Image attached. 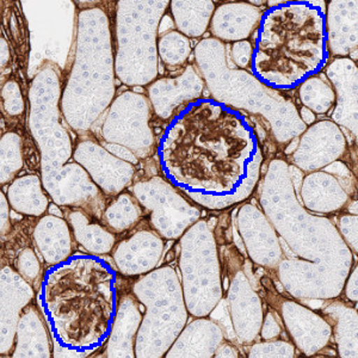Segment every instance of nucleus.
<instances>
[{
	"label": "nucleus",
	"instance_id": "obj_14",
	"mask_svg": "<svg viewBox=\"0 0 358 358\" xmlns=\"http://www.w3.org/2000/svg\"><path fill=\"white\" fill-rule=\"evenodd\" d=\"M73 158L109 199L126 192L134 183L135 165L108 151L98 138H79L74 147Z\"/></svg>",
	"mask_w": 358,
	"mask_h": 358
},
{
	"label": "nucleus",
	"instance_id": "obj_46",
	"mask_svg": "<svg viewBox=\"0 0 358 358\" xmlns=\"http://www.w3.org/2000/svg\"><path fill=\"white\" fill-rule=\"evenodd\" d=\"M103 145H104V147H106V150L108 151H110L113 155H116V157H118V158L123 159V160H126V162H128V163L133 164V165H138V160L136 157H135L133 153H131L128 148H126V147L122 146H118V145H113V143H102Z\"/></svg>",
	"mask_w": 358,
	"mask_h": 358
},
{
	"label": "nucleus",
	"instance_id": "obj_11",
	"mask_svg": "<svg viewBox=\"0 0 358 358\" xmlns=\"http://www.w3.org/2000/svg\"><path fill=\"white\" fill-rule=\"evenodd\" d=\"M155 114L146 94L127 90L116 94L99 128L102 143L126 147L138 160L155 152Z\"/></svg>",
	"mask_w": 358,
	"mask_h": 358
},
{
	"label": "nucleus",
	"instance_id": "obj_48",
	"mask_svg": "<svg viewBox=\"0 0 358 358\" xmlns=\"http://www.w3.org/2000/svg\"><path fill=\"white\" fill-rule=\"evenodd\" d=\"M0 64H1V69H4L6 66L10 64L11 60V52H10V45L5 37H1L0 40Z\"/></svg>",
	"mask_w": 358,
	"mask_h": 358
},
{
	"label": "nucleus",
	"instance_id": "obj_5",
	"mask_svg": "<svg viewBox=\"0 0 358 358\" xmlns=\"http://www.w3.org/2000/svg\"><path fill=\"white\" fill-rule=\"evenodd\" d=\"M62 72L45 62L29 86L28 127L40 155L45 192L57 207L79 208L101 221L109 197L74 162L73 138L62 115Z\"/></svg>",
	"mask_w": 358,
	"mask_h": 358
},
{
	"label": "nucleus",
	"instance_id": "obj_25",
	"mask_svg": "<svg viewBox=\"0 0 358 358\" xmlns=\"http://www.w3.org/2000/svg\"><path fill=\"white\" fill-rule=\"evenodd\" d=\"M226 341L224 331L209 317H194L169 349L166 358H214L221 343Z\"/></svg>",
	"mask_w": 358,
	"mask_h": 358
},
{
	"label": "nucleus",
	"instance_id": "obj_49",
	"mask_svg": "<svg viewBox=\"0 0 358 358\" xmlns=\"http://www.w3.org/2000/svg\"><path fill=\"white\" fill-rule=\"evenodd\" d=\"M299 116H300V120L306 127H310V124H313L317 121V115H314L312 111L308 110L307 108H303V106L299 108Z\"/></svg>",
	"mask_w": 358,
	"mask_h": 358
},
{
	"label": "nucleus",
	"instance_id": "obj_9",
	"mask_svg": "<svg viewBox=\"0 0 358 358\" xmlns=\"http://www.w3.org/2000/svg\"><path fill=\"white\" fill-rule=\"evenodd\" d=\"M131 292L145 308L135 342V356L165 357L190 317L178 271L173 265L159 266L135 278Z\"/></svg>",
	"mask_w": 358,
	"mask_h": 358
},
{
	"label": "nucleus",
	"instance_id": "obj_47",
	"mask_svg": "<svg viewBox=\"0 0 358 358\" xmlns=\"http://www.w3.org/2000/svg\"><path fill=\"white\" fill-rule=\"evenodd\" d=\"M241 357V350L238 349L236 344L229 341H224L221 343L220 346L216 349L214 358H236Z\"/></svg>",
	"mask_w": 358,
	"mask_h": 358
},
{
	"label": "nucleus",
	"instance_id": "obj_37",
	"mask_svg": "<svg viewBox=\"0 0 358 358\" xmlns=\"http://www.w3.org/2000/svg\"><path fill=\"white\" fill-rule=\"evenodd\" d=\"M297 349L294 343L285 339H270L252 343L248 345V357L250 358H294Z\"/></svg>",
	"mask_w": 358,
	"mask_h": 358
},
{
	"label": "nucleus",
	"instance_id": "obj_39",
	"mask_svg": "<svg viewBox=\"0 0 358 358\" xmlns=\"http://www.w3.org/2000/svg\"><path fill=\"white\" fill-rule=\"evenodd\" d=\"M1 108L8 118L23 116L27 109L21 85L15 79H8L1 87Z\"/></svg>",
	"mask_w": 358,
	"mask_h": 358
},
{
	"label": "nucleus",
	"instance_id": "obj_29",
	"mask_svg": "<svg viewBox=\"0 0 358 358\" xmlns=\"http://www.w3.org/2000/svg\"><path fill=\"white\" fill-rule=\"evenodd\" d=\"M62 210L73 233L76 244L84 252L102 257L111 255L117 243V236L103 224L102 221L94 219L79 208H66Z\"/></svg>",
	"mask_w": 358,
	"mask_h": 358
},
{
	"label": "nucleus",
	"instance_id": "obj_40",
	"mask_svg": "<svg viewBox=\"0 0 358 358\" xmlns=\"http://www.w3.org/2000/svg\"><path fill=\"white\" fill-rule=\"evenodd\" d=\"M339 236H342L346 246L350 248L354 256L358 252V216L357 214L344 213L338 217V224H336Z\"/></svg>",
	"mask_w": 358,
	"mask_h": 358
},
{
	"label": "nucleus",
	"instance_id": "obj_34",
	"mask_svg": "<svg viewBox=\"0 0 358 358\" xmlns=\"http://www.w3.org/2000/svg\"><path fill=\"white\" fill-rule=\"evenodd\" d=\"M192 45L190 38L177 30H167L158 38L159 62L170 72H179L190 60Z\"/></svg>",
	"mask_w": 358,
	"mask_h": 358
},
{
	"label": "nucleus",
	"instance_id": "obj_28",
	"mask_svg": "<svg viewBox=\"0 0 358 358\" xmlns=\"http://www.w3.org/2000/svg\"><path fill=\"white\" fill-rule=\"evenodd\" d=\"M11 357H53V339L41 310L34 302L25 307L18 320Z\"/></svg>",
	"mask_w": 358,
	"mask_h": 358
},
{
	"label": "nucleus",
	"instance_id": "obj_7",
	"mask_svg": "<svg viewBox=\"0 0 358 358\" xmlns=\"http://www.w3.org/2000/svg\"><path fill=\"white\" fill-rule=\"evenodd\" d=\"M194 57L210 96L258 118L277 146L287 148L306 131L293 98L265 87L248 69H232L222 42L204 37L195 45Z\"/></svg>",
	"mask_w": 358,
	"mask_h": 358
},
{
	"label": "nucleus",
	"instance_id": "obj_21",
	"mask_svg": "<svg viewBox=\"0 0 358 358\" xmlns=\"http://www.w3.org/2000/svg\"><path fill=\"white\" fill-rule=\"evenodd\" d=\"M0 302H1V329L0 354L11 356L16 338L17 325L25 307L36 299V289L25 281L11 265H3L0 271Z\"/></svg>",
	"mask_w": 358,
	"mask_h": 358
},
{
	"label": "nucleus",
	"instance_id": "obj_2",
	"mask_svg": "<svg viewBox=\"0 0 358 358\" xmlns=\"http://www.w3.org/2000/svg\"><path fill=\"white\" fill-rule=\"evenodd\" d=\"M257 187L259 207L294 255L276 268L285 289L296 299L339 297L355 256L334 221L302 207L283 159L268 163Z\"/></svg>",
	"mask_w": 358,
	"mask_h": 358
},
{
	"label": "nucleus",
	"instance_id": "obj_33",
	"mask_svg": "<svg viewBox=\"0 0 358 358\" xmlns=\"http://www.w3.org/2000/svg\"><path fill=\"white\" fill-rule=\"evenodd\" d=\"M145 219V212L129 190L121 192L108 200L103 212V224L116 236L126 234L138 227Z\"/></svg>",
	"mask_w": 358,
	"mask_h": 358
},
{
	"label": "nucleus",
	"instance_id": "obj_42",
	"mask_svg": "<svg viewBox=\"0 0 358 358\" xmlns=\"http://www.w3.org/2000/svg\"><path fill=\"white\" fill-rule=\"evenodd\" d=\"M229 57L236 69H248L252 57V45L251 41H241L233 43L229 50Z\"/></svg>",
	"mask_w": 358,
	"mask_h": 358
},
{
	"label": "nucleus",
	"instance_id": "obj_26",
	"mask_svg": "<svg viewBox=\"0 0 358 358\" xmlns=\"http://www.w3.org/2000/svg\"><path fill=\"white\" fill-rule=\"evenodd\" d=\"M143 317V305L131 292H124L118 306L110 336L103 348L106 357H136L135 342Z\"/></svg>",
	"mask_w": 358,
	"mask_h": 358
},
{
	"label": "nucleus",
	"instance_id": "obj_41",
	"mask_svg": "<svg viewBox=\"0 0 358 358\" xmlns=\"http://www.w3.org/2000/svg\"><path fill=\"white\" fill-rule=\"evenodd\" d=\"M208 317L213 319L214 322H217V325L220 326L221 330L224 331V337H227L229 342H236L232 320H231L229 312H228L226 297L224 296L221 299L220 302L216 305L215 308L210 312V314H209Z\"/></svg>",
	"mask_w": 358,
	"mask_h": 358
},
{
	"label": "nucleus",
	"instance_id": "obj_31",
	"mask_svg": "<svg viewBox=\"0 0 358 358\" xmlns=\"http://www.w3.org/2000/svg\"><path fill=\"white\" fill-rule=\"evenodd\" d=\"M13 212L30 217H41L47 214L50 196L45 192L41 176H20L3 189Z\"/></svg>",
	"mask_w": 358,
	"mask_h": 358
},
{
	"label": "nucleus",
	"instance_id": "obj_44",
	"mask_svg": "<svg viewBox=\"0 0 358 358\" xmlns=\"http://www.w3.org/2000/svg\"><path fill=\"white\" fill-rule=\"evenodd\" d=\"M342 294L348 302H350L352 305L357 306L358 302V268L357 263L355 262L350 273L346 277L343 287Z\"/></svg>",
	"mask_w": 358,
	"mask_h": 358
},
{
	"label": "nucleus",
	"instance_id": "obj_24",
	"mask_svg": "<svg viewBox=\"0 0 358 358\" xmlns=\"http://www.w3.org/2000/svg\"><path fill=\"white\" fill-rule=\"evenodd\" d=\"M263 10L250 1H229L219 5L213 13L209 31L222 43L248 41L259 23Z\"/></svg>",
	"mask_w": 358,
	"mask_h": 358
},
{
	"label": "nucleus",
	"instance_id": "obj_4",
	"mask_svg": "<svg viewBox=\"0 0 358 358\" xmlns=\"http://www.w3.org/2000/svg\"><path fill=\"white\" fill-rule=\"evenodd\" d=\"M326 1L283 0L263 10L252 37L250 73L265 87L288 94L330 62Z\"/></svg>",
	"mask_w": 358,
	"mask_h": 358
},
{
	"label": "nucleus",
	"instance_id": "obj_1",
	"mask_svg": "<svg viewBox=\"0 0 358 358\" xmlns=\"http://www.w3.org/2000/svg\"><path fill=\"white\" fill-rule=\"evenodd\" d=\"M155 153L159 175L210 212L246 202L265 162L250 116L212 96L180 108L160 131Z\"/></svg>",
	"mask_w": 358,
	"mask_h": 358
},
{
	"label": "nucleus",
	"instance_id": "obj_22",
	"mask_svg": "<svg viewBox=\"0 0 358 358\" xmlns=\"http://www.w3.org/2000/svg\"><path fill=\"white\" fill-rule=\"evenodd\" d=\"M300 203L315 215L327 216L345 209L351 202V194L336 176L325 170L310 172L302 177Z\"/></svg>",
	"mask_w": 358,
	"mask_h": 358
},
{
	"label": "nucleus",
	"instance_id": "obj_38",
	"mask_svg": "<svg viewBox=\"0 0 358 358\" xmlns=\"http://www.w3.org/2000/svg\"><path fill=\"white\" fill-rule=\"evenodd\" d=\"M38 256L40 255L33 246H25L18 252L13 265V268H16L18 273L24 278L25 281L33 285L35 289L41 281L42 275L45 271Z\"/></svg>",
	"mask_w": 358,
	"mask_h": 358
},
{
	"label": "nucleus",
	"instance_id": "obj_43",
	"mask_svg": "<svg viewBox=\"0 0 358 358\" xmlns=\"http://www.w3.org/2000/svg\"><path fill=\"white\" fill-rule=\"evenodd\" d=\"M283 332L281 322H278L276 313L273 310H266L262 322L261 331H259V338L262 341H270V339H276L281 337Z\"/></svg>",
	"mask_w": 358,
	"mask_h": 358
},
{
	"label": "nucleus",
	"instance_id": "obj_32",
	"mask_svg": "<svg viewBox=\"0 0 358 358\" xmlns=\"http://www.w3.org/2000/svg\"><path fill=\"white\" fill-rule=\"evenodd\" d=\"M215 8L212 0H172L169 6L176 30L189 38L206 35Z\"/></svg>",
	"mask_w": 358,
	"mask_h": 358
},
{
	"label": "nucleus",
	"instance_id": "obj_16",
	"mask_svg": "<svg viewBox=\"0 0 358 358\" xmlns=\"http://www.w3.org/2000/svg\"><path fill=\"white\" fill-rule=\"evenodd\" d=\"M165 241L147 222L135 227L115 245L111 252L115 268L121 276L131 280L151 273L159 268Z\"/></svg>",
	"mask_w": 358,
	"mask_h": 358
},
{
	"label": "nucleus",
	"instance_id": "obj_12",
	"mask_svg": "<svg viewBox=\"0 0 358 358\" xmlns=\"http://www.w3.org/2000/svg\"><path fill=\"white\" fill-rule=\"evenodd\" d=\"M145 212L148 226L165 241H179L202 210L160 175L134 180L128 189Z\"/></svg>",
	"mask_w": 358,
	"mask_h": 358
},
{
	"label": "nucleus",
	"instance_id": "obj_18",
	"mask_svg": "<svg viewBox=\"0 0 358 358\" xmlns=\"http://www.w3.org/2000/svg\"><path fill=\"white\" fill-rule=\"evenodd\" d=\"M278 312L297 351L305 356H315L330 345L332 329L322 314L288 299L280 300Z\"/></svg>",
	"mask_w": 358,
	"mask_h": 358
},
{
	"label": "nucleus",
	"instance_id": "obj_13",
	"mask_svg": "<svg viewBox=\"0 0 358 358\" xmlns=\"http://www.w3.org/2000/svg\"><path fill=\"white\" fill-rule=\"evenodd\" d=\"M297 138L296 147L288 153V164L302 173L324 170L342 160L349 150L345 133L330 118L315 121Z\"/></svg>",
	"mask_w": 358,
	"mask_h": 358
},
{
	"label": "nucleus",
	"instance_id": "obj_27",
	"mask_svg": "<svg viewBox=\"0 0 358 358\" xmlns=\"http://www.w3.org/2000/svg\"><path fill=\"white\" fill-rule=\"evenodd\" d=\"M33 241L47 266L65 261L76 252L73 233L62 216L45 214L38 217L34 226Z\"/></svg>",
	"mask_w": 358,
	"mask_h": 358
},
{
	"label": "nucleus",
	"instance_id": "obj_19",
	"mask_svg": "<svg viewBox=\"0 0 358 358\" xmlns=\"http://www.w3.org/2000/svg\"><path fill=\"white\" fill-rule=\"evenodd\" d=\"M226 301L236 343L248 346L258 341L264 307L244 270H236L233 275L228 285Z\"/></svg>",
	"mask_w": 358,
	"mask_h": 358
},
{
	"label": "nucleus",
	"instance_id": "obj_10",
	"mask_svg": "<svg viewBox=\"0 0 358 358\" xmlns=\"http://www.w3.org/2000/svg\"><path fill=\"white\" fill-rule=\"evenodd\" d=\"M178 268L190 317H208L224 296L214 228L200 219L179 239Z\"/></svg>",
	"mask_w": 358,
	"mask_h": 358
},
{
	"label": "nucleus",
	"instance_id": "obj_30",
	"mask_svg": "<svg viewBox=\"0 0 358 358\" xmlns=\"http://www.w3.org/2000/svg\"><path fill=\"white\" fill-rule=\"evenodd\" d=\"M322 315L330 322L332 341L338 356L358 357V314L356 305L344 300H336L326 306Z\"/></svg>",
	"mask_w": 358,
	"mask_h": 358
},
{
	"label": "nucleus",
	"instance_id": "obj_3",
	"mask_svg": "<svg viewBox=\"0 0 358 358\" xmlns=\"http://www.w3.org/2000/svg\"><path fill=\"white\" fill-rule=\"evenodd\" d=\"M123 278L104 257L87 252L45 268L35 301L53 339V357H89L104 348Z\"/></svg>",
	"mask_w": 358,
	"mask_h": 358
},
{
	"label": "nucleus",
	"instance_id": "obj_20",
	"mask_svg": "<svg viewBox=\"0 0 358 358\" xmlns=\"http://www.w3.org/2000/svg\"><path fill=\"white\" fill-rule=\"evenodd\" d=\"M336 96L331 121L346 129L357 141L358 67L350 57H334L324 69Z\"/></svg>",
	"mask_w": 358,
	"mask_h": 358
},
{
	"label": "nucleus",
	"instance_id": "obj_23",
	"mask_svg": "<svg viewBox=\"0 0 358 358\" xmlns=\"http://www.w3.org/2000/svg\"><path fill=\"white\" fill-rule=\"evenodd\" d=\"M326 30L331 57H350L358 48L357 0L326 1Z\"/></svg>",
	"mask_w": 358,
	"mask_h": 358
},
{
	"label": "nucleus",
	"instance_id": "obj_17",
	"mask_svg": "<svg viewBox=\"0 0 358 358\" xmlns=\"http://www.w3.org/2000/svg\"><path fill=\"white\" fill-rule=\"evenodd\" d=\"M207 89L197 66L189 64L182 71L167 77H159L146 87L155 117L166 123L187 103L203 97Z\"/></svg>",
	"mask_w": 358,
	"mask_h": 358
},
{
	"label": "nucleus",
	"instance_id": "obj_15",
	"mask_svg": "<svg viewBox=\"0 0 358 358\" xmlns=\"http://www.w3.org/2000/svg\"><path fill=\"white\" fill-rule=\"evenodd\" d=\"M236 228L250 261L268 270H275L285 258L280 236L257 204H239Z\"/></svg>",
	"mask_w": 358,
	"mask_h": 358
},
{
	"label": "nucleus",
	"instance_id": "obj_8",
	"mask_svg": "<svg viewBox=\"0 0 358 358\" xmlns=\"http://www.w3.org/2000/svg\"><path fill=\"white\" fill-rule=\"evenodd\" d=\"M169 0H121L115 5V69L128 87H147L159 78V28Z\"/></svg>",
	"mask_w": 358,
	"mask_h": 358
},
{
	"label": "nucleus",
	"instance_id": "obj_35",
	"mask_svg": "<svg viewBox=\"0 0 358 358\" xmlns=\"http://www.w3.org/2000/svg\"><path fill=\"white\" fill-rule=\"evenodd\" d=\"M297 99L303 108L314 115H330L334 110L336 96L330 83L320 76L307 79L296 89Z\"/></svg>",
	"mask_w": 358,
	"mask_h": 358
},
{
	"label": "nucleus",
	"instance_id": "obj_45",
	"mask_svg": "<svg viewBox=\"0 0 358 358\" xmlns=\"http://www.w3.org/2000/svg\"><path fill=\"white\" fill-rule=\"evenodd\" d=\"M10 231H11V206L8 203L5 192L1 190V195H0V234H1L3 241Z\"/></svg>",
	"mask_w": 358,
	"mask_h": 358
},
{
	"label": "nucleus",
	"instance_id": "obj_6",
	"mask_svg": "<svg viewBox=\"0 0 358 358\" xmlns=\"http://www.w3.org/2000/svg\"><path fill=\"white\" fill-rule=\"evenodd\" d=\"M114 27L103 5L82 8L77 16L76 49L62 84V115L78 136H89L116 97Z\"/></svg>",
	"mask_w": 358,
	"mask_h": 358
},
{
	"label": "nucleus",
	"instance_id": "obj_36",
	"mask_svg": "<svg viewBox=\"0 0 358 358\" xmlns=\"http://www.w3.org/2000/svg\"><path fill=\"white\" fill-rule=\"evenodd\" d=\"M24 166L23 138L18 131H6L0 141V183L8 185Z\"/></svg>",
	"mask_w": 358,
	"mask_h": 358
}]
</instances>
